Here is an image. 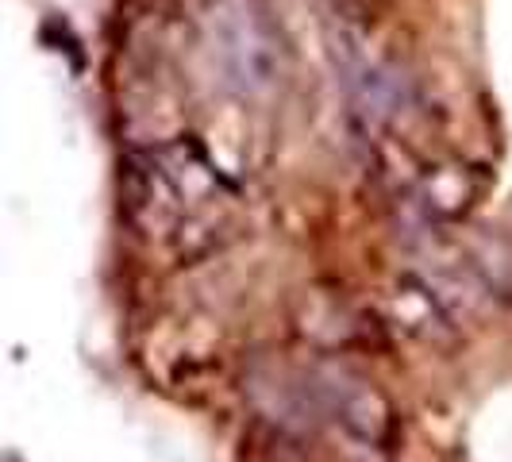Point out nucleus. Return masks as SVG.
Returning <instances> with one entry per match:
<instances>
[{"instance_id": "obj_1", "label": "nucleus", "mask_w": 512, "mask_h": 462, "mask_svg": "<svg viewBox=\"0 0 512 462\" xmlns=\"http://www.w3.org/2000/svg\"><path fill=\"white\" fill-rule=\"evenodd\" d=\"M201 27L231 81L258 89L274 77L278 39L262 0H201Z\"/></svg>"}, {"instance_id": "obj_2", "label": "nucleus", "mask_w": 512, "mask_h": 462, "mask_svg": "<svg viewBox=\"0 0 512 462\" xmlns=\"http://www.w3.org/2000/svg\"><path fill=\"white\" fill-rule=\"evenodd\" d=\"M335 62L343 70V81L351 89V101L359 104V112H366L370 120H382L393 112V104L401 101V81L385 66V58L370 51V43L362 39V31L343 27L332 39Z\"/></svg>"}]
</instances>
